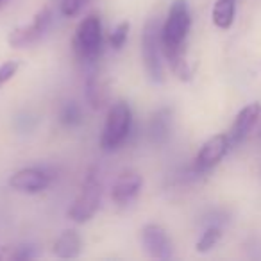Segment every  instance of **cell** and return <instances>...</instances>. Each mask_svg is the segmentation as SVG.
Returning a JSON list of instances; mask_svg holds the SVG:
<instances>
[{"label": "cell", "instance_id": "1", "mask_svg": "<svg viewBox=\"0 0 261 261\" xmlns=\"http://www.w3.org/2000/svg\"><path fill=\"white\" fill-rule=\"evenodd\" d=\"M133 127V111L129 104L118 100L109 108L106 116L104 129L100 135V147L104 152H113L127 140Z\"/></svg>", "mask_w": 261, "mask_h": 261}, {"label": "cell", "instance_id": "2", "mask_svg": "<svg viewBox=\"0 0 261 261\" xmlns=\"http://www.w3.org/2000/svg\"><path fill=\"white\" fill-rule=\"evenodd\" d=\"M102 200V181L98 175L97 168H90L81 186L79 195L75 197L73 204L68 210L70 220L77 222V224H84V222L91 220L95 217V213L100 207Z\"/></svg>", "mask_w": 261, "mask_h": 261}, {"label": "cell", "instance_id": "3", "mask_svg": "<svg viewBox=\"0 0 261 261\" xmlns=\"http://www.w3.org/2000/svg\"><path fill=\"white\" fill-rule=\"evenodd\" d=\"M102 43H104V38H102L100 18L97 15H90L81 20L72 40V47L77 59L83 63L97 61L102 52Z\"/></svg>", "mask_w": 261, "mask_h": 261}, {"label": "cell", "instance_id": "4", "mask_svg": "<svg viewBox=\"0 0 261 261\" xmlns=\"http://www.w3.org/2000/svg\"><path fill=\"white\" fill-rule=\"evenodd\" d=\"M163 45H161V23L158 18H149L143 27L142 34V58L145 70L149 73L150 81L156 84L163 83Z\"/></svg>", "mask_w": 261, "mask_h": 261}, {"label": "cell", "instance_id": "5", "mask_svg": "<svg viewBox=\"0 0 261 261\" xmlns=\"http://www.w3.org/2000/svg\"><path fill=\"white\" fill-rule=\"evenodd\" d=\"M50 23H52V9L50 8L40 9L27 25L16 27L15 31H11V34H9V38H8L9 45L15 48H23V47H29V45L36 43V41L47 33Z\"/></svg>", "mask_w": 261, "mask_h": 261}, {"label": "cell", "instance_id": "6", "mask_svg": "<svg viewBox=\"0 0 261 261\" xmlns=\"http://www.w3.org/2000/svg\"><path fill=\"white\" fill-rule=\"evenodd\" d=\"M229 149H231V142H229L227 135H215L207 138L199 149L193 161V170L195 174H204L215 168L225 156H227Z\"/></svg>", "mask_w": 261, "mask_h": 261}, {"label": "cell", "instance_id": "7", "mask_svg": "<svg viewBox=\"0 0 261 261\" xmlns=\"http://www.w3.org/2000/svg\"><path fill=\"white\" fill-rule=\"evenodd\" d=\"M50 175L45 170L36 167L22 168V170L15 172V174L9 177V188L15 190L18 193H41L50 186Z\"/></svg>", "mask_w": 261, "mask_h": 261}, {"label": "cell", "instance_id": "8", "mask_svg": "<svg viewBox=\"0 0 261 261\" xmlns=\"http://www.w3.org/2000/svg\"><path fill=\"white\" fill-rule=\"evenodd\" d=\"M142 245L150 257H156V259L172 257V242L167 231L158 224H147L142 229Z\"/></svg>", "mask_w": 261, "mask_h": 261}, {"label": "cell", "instance_id": "9", "mask_svg": "<svg viewBox=\"0 0 261 261\" xmlns=\"http://www.w3.org/2000/svg\"><path fill=\"white\" fill-rule=\"evenodd\" d=\"M261 116V104L259 102H252L247 104L243 109H240V113L236 115L234 122H232L231 129H229L227 136L231 147H238L245 142V138L249 136V133L254 129V125L257 123Z\"/></svg>", "mask_w": 261, "mask_h": 261}, {"label": "cell", "instance_id": "10", "mask_svg": "<svg viewBox=\"0 0 261 261\" xmlns=\"http://www.w3.org/2000/svg\"><path fill=\"white\" fill-rule=\"evenodd\" d=\"M143 186V179L138 172L125 170L116 177L111 190V199L118 206H127L140 195Z\"/></svg>", "mask_w": 261, "mask_h": 261}, {"label": "cell", "instance_id": "11", "mask_svg": "<svg viewBox=\"0 0 261 261\" xmlns=\"http://www.w3.org/2000/svg\"><path fill=\"white\" fill-rule=\"evenodd\" d=\"M81 249H83V240H81V234L75 229L63 231L54 242V254L58 257H63V259L77 257L81 254Z\"/></svg>", "mask_w": 261, "mask_h": 261}, {"label": "cell", "instance_id": "12", "mask_svg": "<svg viewBox=\"0 0 261 261\" xmlns=\"http://www.w3.org/2000/svg\"><path fill=\"white\" fill-rule=\"evenodd\" d=\"M236 16V0H217L211 11V20L222 31L231 29Z\"/></svg>", "mask_w": 261, "mask_h": 261}, {"label": "cell", "instance_id": "13", "mask_svg": "<svg viewBox=\"0 0 261 261\" xmlns=\"http://www.w3.org/2000/svg\"><path fill=\"white\" fill-rule=\"evenodd\" d=\"M172 115L168 109H160L150 120V136L156 143H165L170 136Z\"/></svg>", "mask_w": 261, "mask_h": 261}, {"label": "cell", "instance_id": "14", "mask_svg": "<svg viewBox=\"0 0 261 261\" xmlns=\"http://www.w3.org/2000/svg\"><path fill=\"white\" fill-rule=\"evenodd\" d=\"M86 98L91 104V108L98 109L102 108V104L106 102V90L104 84L98 81L97 73H91L86 81Z\"/></svg>", "mask_w": 261, "mask_h": 261}, {"label": "cell", "instance_id": "15", "mask_svg": "<svg viewBox=\"0 0 261 261\" xmlns=\"http://www.w3.org/2000/svg\"><path fill=\"white\" fill-rule=\"evenodd\" d=\"M220 238H222V229H220V225L213 224V225H210V227H206V231H204L202 234H200L199 242L195 243L197 252H202V254L210 252V250L213 249V247L217 245L218 242H220Z\"/></svg>", "mask_w": 261, "mask_h": 261}, {"label": "cell", "instance_id": "16", "mask_svg": "<svg viewBox=\"0 0 261 261\" xmlns=\"http://www.w3.org/2000/svg\"><path fill=\"white\" fill-rule=\"evenodd\" d=\"M59 122L65 127H75L83 122V113L75 102H66L59 111Z\"/></svg>", "mask_w": 261, "mask_h": 261}, {"label": "cell", "instance_id": "17", "mask_svg": "<svg viewBox=\"0 0 261 261\" xmlns=\"http://www.w3.org/2000/svg\"><path fill=\"white\" fill-rule=\"evenodd\" d=\"M129 22H120L115 29L111 31L109 34V45H111L115 50H122V47L125 45L127 41V36H129Z\"/></svg>", "mask_w": 261, "mask_h": 261}, {"label": "cell", "instance_id": "18", "mask_svg": "<svg viewBox=\"0 0 261 261\" xmlns=\"http://www.w3.org/2000/svg\"><path fill=\"white\" fill-rule=\"evenodd\" d=\"M88 2H90V0H61L59 11H61V15L66 16V18H73V16H77L83 11Z\"/></svg>", "mask_w": 261, "mask_h": 261}, {"label": "cell", "instance_id": "19", "mask_svg": "<svg viewBox=\"0 0 261 261\" xmlns=\"http://www.w3.org/2000/svg\"><path fill=\"white\" fill-rule=\"evenodd\" d=\"M20 70V63L18 61H6L0 65V88L6 86L13 77L18 73Z\"/></svg>", "mask_w": 261, "mask_h": 261}, {"label": "cell", "instance_id": "20", "mask_svg": "<svg viewBox=\"0 0 261 261\" xmlns=\"http://www.w3.org/2000/svg\"><path fill=\"white\" fill-rule=\"evenodd\" d=\"M9 2H11V0H0V9H4L6 6L9 4Z\"/></svg>", "mask_w": 261, "mask_h": 261}]
</instances>
